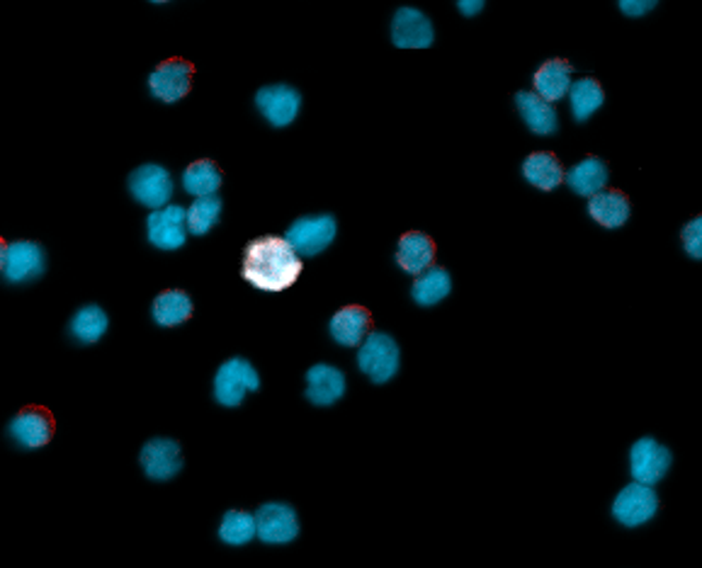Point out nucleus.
<instances>
[{
    "instance_id": "7ed1b4c3",
    "label": "nucleus",
    "mask_w": 702,
    "mask_h": 568,
    "mask_svg": "<svg viewBox=\"0 0 702 568\" xmlns=\"http://www.w3.org/2000/svg\"><path fill=\"white\" fill-rule=\"evenodd\" d=\"M260 379L256 367L243 358H231L221 364L215 377V399L227 405V409H237L243 403L246 393L258 391Z\"/></svg>"
},
{
    "instance_id": "4468645a",
    "label": "nucleus",
    "mask_w": 702,
    "mask_h": 568,
    "mask_svg": "<svg viewBox=\"0 0 702 568\" xmlns=\"http://www.w3.org/2000/svg\"><path fill=\"white\" fill-rule=\"evenodd\" d=\"M44 248L35 241H15L8 246L3 275L8 282H29L44 275Z\"/></svg>"
},
{
    "instance_id": "a878e982",
    "label": "nucleus",
    "mask_w": 702,
    "mask_h": 568,
    "mask_svg": "<svg viewBox=\"0 0 702 568\" xmlns=\"http://www.w3.org/2000/svg\"><path fill=\"white\" fill-rule=\"evenodd\" d=\"M182 188H186L188 195L197 199L217 195V190L221 188V170L209 158L195 160L182 172Z\"/></svg>"
},
{
    "instance_id": "2f4dec72",
    "label": "nucleus",
    "mask_w": 702,
    "mask_h": 568,
    "mask_svg": "<svg viewBox=\"0 0 702 568\" xmlns=\"http://www.w3.org/2000/svg\"><path fill=\"white\" fill-rule=\"evenodd\" d=\"M620 10H623L625 15L629 17H639V15H647L649 10H654L659 3L656 0H620Z\"/></svg>"
},
{
    "instance_id": "6ab92c4d",
    "label": "nucleus",
    "mask_w": 702,
    "mask_h": 568,
    "mask_svg": "<svg viewBox=\"0 0 702 568\" xmlns=\"http://www.w3.org/2000/svg\"><path fill=\"white\" fill-rule=\"evenodd\" d=\"M345 393V374L333 364H314L307 372V399L314 405H331Z\"/></svg>"
},
{
    "instance_id": "b1692460",
    "label": "nucleus",
    "mask_w": 702,
    "mask_h": 568,
    "mask_svg": "<svg viewBox=\"0 0 702 568\" xmlns=\"http://www.w3.org/2000/svg\"><path fill=\"white\" fill-rule=\"evenodd\" d=\"M192 311H195V307H192L190 294L182 289L161 292L154 301V321L163 328H173L190 321Z\"/></svg>"
},
{
    "instance_id": "f3484780",
    "label": "nucleus",
    "mask_w": 702,
    "mask_h": 568,
    "mask_svg": "<svg viewBox=\"0 0 702 568\" xmlns=\"http://www.w3.org/2000/svg\"><path fill=\"white\" fill-rule=\"evenodd\" d=\"M435 260V243L431 236H425L421 231H409L399 238L396 246V262L404 272L419 277L425 270L433 266Z\"/></svg>"
},
{
    "instance_id": "9b49d317",
    "label": "nucleus",
    "mask_w": 702,
    "mask_h": 568,
    "mask_svg": "<svg viewBox=\"0 0 702 568\" xmlns=\"http://www.w3.org/2000/svg\"><path fill=\"white\" fill-rule=\"evenodd\" d=\"M149 241L161 250H176L182 248L188 241V227H186V207L168 205L163 209L151 211L146 219Z\"/></svg>"
},
{
    "instance_id": "bb28decb",
    "label": "nucleus",
    "mask_w": 702,
    "mask_h": 568,
    "mask_svg": "<svg viewBox=\"0 0 702 568\" xmlns=\"http://www.w3.org/2000/svg\"><path fill=\"white\" fill-rule=\"evenodd\" d=\"M452 292V280L450 272L445 268H429L423 275L416 277L411 287V297L421 307H433V304H441L445 297H450Z\"/></svg>"
},
{
    "instance_id": "f257e3e1",
    "label": "nucleus",
    "mask_w": 702,
    "mask_h": 568,
    "mask_svg": "<svg viewBox=\"0 0 702 568\" xmlns=\"http://www.w3.org/2000/svg\"><path fill=\"white\" fill-rule=\"evenodd\" d=\"M302 258L280 236H263L246 246L241 275L260 292H284L302 275Z\"/></svg>"
},
{
    "instance_id": "1a4fd4ad",
    "label": "nucleus",
    "mask_w": 702,
    "mask_h": 568,
    "mask_svg": "<svg viewBox=\"0 0 702 568\" xmlns=\"http://www.w3.org/2000/svg\"><path fill=\"white\" fill-rule=\"evenodd\" d=\"M659 511V495L651 486L629 483L617 493L613 503V515L620 525L639 527L649 522Z\"/></svg>"
},
{
    "instance_id": "f03ea898",
    "label": "nucleus",
    "mask_w": 702,
    "mask_h": 568,
    "mask_svg": "<svg viewBox=\"0 0 702 568\" xmlns=\"http://www.w3.org/2000/svg\"><path fill=\"white\" fill-rule=\"evenodd\" d=\"M401 364L399 345L386 333H370L368 338L362 340L360 352H358V367L362 374H368L370 382L384 384L392 377H396Z\"/></svg>"
},
{
    "instance_id": "393cba45",
    "label": "nucleus",
    "mask_w": 702,
    "mask_h": 568,
    "mask_svg": "<svg viewBox=\"0 0 702 568\" xmlns=\"http://www.w3.org/2000/svg\"><path fill=\"white\" fill-rule=\"evenodd\" d=\"M569 105H572V115L576 121L591 119L605 103L603 86L596 78H582L569 88Z\"/></svg>"
},
{
    "instance_id": "6e6552de",
    "label": "nucleus",
    "mask_w": 702,
    "mask_h": 568,
    "mask_svg": "<svg viewBox=\"0 0 702 568\" xmlns=\"http://www.w3.org/2000/svg\"><path fill=\"white\" fill-rule=\"evenodd\" d=\"M253 517H256V537L266 544H290L297 540L299 520L292 505L266 503Z\"/></svg>"
},
{
    "instance_id": "473e14b6",
    "label": "nucleus",
    "mask_w": 702,
    "mask_h": 568,
    "mask_svg": "<svg viewBox=\"0 0 702 568\" xmlns=\"http://www.w3.org/2000/svg\"><path fill=\"white\" fill-rule=\"evenodd\" d=\"M484 0H460V3H457V8H460V13L467 15V17H472V15H480L482 10H484Z\"/></svg>"
},
{
    "instance_id": "cd10ccee",
    "label": "nucleus",
    "mask_w": 702,
    "mask_h": 568,
    "mask_svg": "<svg viewBox=\"0 0 702 568\" xmlns=\"http://www.w3.org/2000/svg\"><path fill=\"white\" fill-rule=\"evenodd\" d=\"M107 326V313L95 307V304H88V307L78 309L76 317L71 319V336L80 343H98L105 336Z\"/></svg>"
},
{
    "instance_id": "5701e85b",
    "label": "nucleus",
    "mask_w": 702,
    "mask_h": 568,
    "mask_svg": "<svg viewBox=\"0 0 702 568\" xmlns=\"http://www.w3.org/2000/svg\"><path fill=\"white\" fill-rule=\"evenodd\" d=\"M523 176L531 185L549 192L564 182V168L559 164V158L549 154V151H535V154L525 158Z\"/></svg>"
},
{
    "instance_id": "c756f323",
    "label": "nucleus",
    "mask_w": 702,
    "mask_h": 568,
    "mask_svg": "<svg viewBox=\"0 0 702 568\" xmlns=\"http://www.w3.org/2000/svg\"><path fill=\"white\" fill-rule=\"evenodd\" d=\"M221 217V199L217 195L212 197H200L186 209V227L195 236H205L209 229L217 224Z\"/></svg>"
},
{
    "instance_id": "ddd939ff",
    "label": "nucleus",
    "mask_w": 702,
    "mask_h": 568,
    "mask_svg": "<svg viewBox=\"0 0 702 568\" xmlns=\"http://www.w3.org/2000/svg\"><path fill=\"white\" fill-rule=\"evenodd\" d=\"M256 107L272 127H288L299 115L302 95L299 90H294L292 86H284V83L266 86L258 90Z\"/></svg>"
},
{
    "instance_id": "423d86ee",
    "label": "nucleus",
    "mask_w": 702,
    "mask_h": 568,
    "mask_svg": "<svg viewBox=\"0 0 702 568\" xmlns=\"http://www.w3.org/2000/svg\"><path fill=\"white\" fill-rule=\"evenodd\" d=\"M129 192L139 205L151 209L168 207V199L173 197V178L170 172L158 164L139 166L129 176Z\"/></svg>"
},
{
    "instance_id": "c85d7f7f",
    "label": "nucleus",
    "mask_w": 702,
    "mask_h": 568,
    "mask_svg": "<svg viewBox=\"0 0 702 568\" xmlns=\"http://www.w3.org/2000/svg\"><path fill=\"white\" fill-rule=\"evenodd\" d=\"M256 537V517L246 511H229L221 517L219 540L229 546H243Z\"/></svg>"
},
{
    "instance_id": "20e7f679",
    "label": "nucleus",
    "mask_w": 702,
    "mask_h": 568,
    "mask_svg": "<svg viewBox=\"0 0 702 568\" xmlns=\"http://www.w3.org/2000/svg\"><path fill=\"white\" fill-rule=\"evenodd\" d=\"M335 238V219L331 215L302 217L288 229L284 241L299 258H314L331 246Z\"/></svg>"
},
{
    "instance_id": "39448f33",
    "label": "nucleus",
    "mask_w": 702,
    "mask_h": 568,
    "mask_svg": "<svg viewBox=\"0 0 702 568\" xmlns=\"http://www.w3.org/2000/svg\"><path fill=\"white\" fill-rule=\"evenodd\" d=\"M56 430L54 415L44 405H25L13 421L8 425L10 438H13L20 448L25 450H39L44 444L52 442Z\"/></svg>"
},
{
    "instance_id": "a211bd4d",
    "label": "nucleus",
    "mask_w": 702,
    "mask_h": 568,
    "mask_svg": "<svg viewBox=\"0 0 702 568\" xmlns=\"http://www.w3.org/2000/svg\"><path fill=\"white\" fill-rule=\"evenodd\" d=\"M572 74L574 66L564 59H552L547 61L545 66L537 68L533 78L535 83V95H540L545 103H559L569 95V88H572Z\"/></svg>"
},
{
    "instance_id": "9d476101",
    "label": "nucleus",
    "mask_w": 702,
    "mask_h": 568,
    "mask_svg": "<svg viewBox=\"0 0 702 568\" xmlns=\"http://www.w3.org/2000/svg\"><path fill=\"white\" fill-rule=\"evenodd\" d=\"M671 466V452L654 438H642L629 450V472L635 476V483L654 486L664 479Z\"/></svg>"
},
{
    "instance_id": "4be33fe9",
    "label": "nucleus",
    "mask_w": 702,
    "mask_h": 568,
    "mask_svg": "<svg viewBox=\"0 0 702 568\" xmlns=\"http://www.w3.org/2000/svg\"><path fill=\"white\" fill-rule=\"evenodd\" d=\"M608 176L610 172L605 160H600L598 156H588L582 160V164H576L572 170L564 172V182L576 192V195L593 197L600 190H605Z\"/></svg>"
},
{
    "instance_id": "2eb2a0df",
    "label": "nucleus",
    "mask_w": 702,
    "mask_h": 568,
    "mask_svg": "<svg viewBox=\"0 0 702 568\" xmlns=\"http://www.w3.org/2000/svg\"><path fill=\"white\" fill-rule=\"evenodd\" d=\"M433 25L421 10L399 8L392 20V42L399 49H429L433 44Z\"/></svg>"
},
{
    "instance_id": "72a5a7b5",
    "label": "nucleus",
    "mask_w": 702,
    "mask_h": 568,
    "mask_svg": "<svg viewBox=\"0 0 702 568\" xmlns=\"http://www.w3.org/2000/svg\"><path fill=\"white\" fill-rule=\"evenodd\" d=\"M5 256H8V243L5 238H0V270L5 266Z\"/></svg>"
},
{
    "instance_id": "0eeeda50",
    "label": "nucleus",
    "mask_w": 702,
    "mask_h": 568,
    "mask_svg": "<svg viewBox=\"0 0 702 568\" xmlns=\"http://www.w3.org/2000/svg\"><path fill=\"white\" fill-rule=\"evenodd\" d=\"M192 74H195V68H192V64L186 59L163 61L154 74L149 76L151 95L168 105L180 103V100L190 93Z\"/></svg>"
},
{
    "instance_id": "dca6fc26",
    "label": "nucleus",
    "mask_w": 702,
    "mask_h": 568,
    "mask_svg": "<svg viewBox=\"0 0 702 568\" xmlns=\"http://www.w3.org/2000/svg\"><path fill=\"white\" fill-rule=\"evenodd\" d=\"M372 333V313L358 307V304H350V307H343L335 311L331 319V338L343 345V348H360L362 340Z\"/></svg>"
},
{
    "instance_id": "f8f14e48",
    "label": "nucleus",
    "mask_w": 702,
    "mask_h": 568,
    "mask_svg": "<svg viewBox=\"0 0 702 568\" xmlns=\"http://www.w3.org/2000/svg\"><path fill=\"white\" fill-rule=\"evenodd\" d=\"M141 469L146 472L149 479L168 481L178 476L182 469V450L178 440L170 438H154L149 440L139 454Z\"/></svg>"
},
{
    "instance_id": "7c9ffc66",
    "label": "nucleus",
    "mask_w": 702,
    "mask_h": 568,
    "mask_svg": "<svg viewBox=\"0 0 702 568\" xmlns=\"http://www.w3.org/2000/svg\"><path fill=\"white\" fill-rule=\"evenodd\" d=\"M684 246L688 250V256L693 260L702 258V219L700 217H695L684 229Z\"/></svg>"
},
{
    "instance_id": "aec40b11",
    "label": "nucleus",
    "mask_w": 702,
    "mask_h": 568,
    "mask_svg": "<svg viewBox=\"0 0 702 568\" xmlns=\"http://www.w3.org/2000/svg\"><path fill=\"white\" fill-rule=\"evenodd\" d=\"M515 105H518V113H521L523 121L527 125V129L533 131V134L549 137L559 129V117H557L554 105L545 103L540 95L531 93V90H521V93L515 95Z\"/></svg>"
},
{
    "instance_id": "412c9836",
    "label": "nucleus",
    "mask_w": 702,
    "mask_h": 568,
    "mask_svg": "<svg viewBox=\"0 0 702 568\" xmlns=\"http://www.w3.org/2000/svg\"><path fill=\"white\" fill-rule=\"evenodd\" d=\"M588 215H591L600 227L617 229L627 224L629 215H633V207H629V199L625 192L600 190L598 195L588 197Z\"/></svg>"
}]
</instances>
